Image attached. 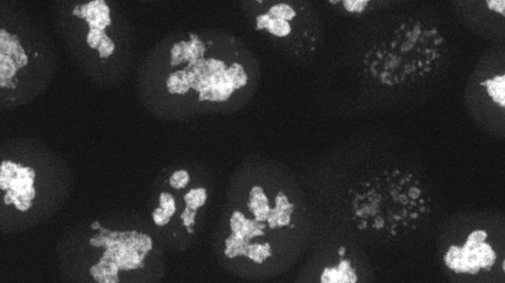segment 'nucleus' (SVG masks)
<instances>
[{
	"label": "nucleus",
	"instance_id": "1",
	"mask_svg": "<svg viewBox=\"0 0 505 283\" xmlns=\"http://www.w3.org/2000/svg\"><path fill=\"white\" fill-rule=\"evenodd\" d=\"M445 47L446 41L435 26L421 20L407 21L373 47L364 64L378 82L404 85L433 72L441 63Z\"/></svg>",
	"mask_w": 505,
	"mask_h": 283
},
{
	"label": "nucleus",
	"instance_id": "2",
	"mask_svg": "<svg viewBox=\"0 0 505 283\" xmlns=\"http://www.w3.org/2000/svg\"><path fill=\"white\" fill-rule=\"evenodd\" d=\"M248 80L243 64L227 65L224 60L203 57L186 69L170 74L167 87L172 94H185L194 89L199 92L200 101L223 102L245 87Z\"/></svg>",
	"mask_w": 505,
	"mask_h": 283
},
{
	"label": "nucleus",
	"instance_id": "3",
	"mask_svg": "<svg viewBox=\"0 0 505 283\" xmlns=\"http://www.w3.org/2000/svg\"><path fill=\"white\" fill-rule=\"evenodd\" d=\"M99 234L90 239L96 248H105L99 262L92 266L90 274L96 282L117 283L121 271L138 269L153 249V240L136 231H112L101 227Z\"/></svg>",
	"mask_w": 505,
	"mask_h": 283
},
{
	"label": "nucleus",
	"instance_id": "4",
	"mask_svg": "<svg viewBox=\"0 0 505 283\" xmlns=\"http://www.w3.org/2000/svg\"><path fill=\"white\" fill-rule=\"evenodd\" d=\"M36 172L30 167L12 161H3L0 167V189L4 193L3 203L13 205L20 212L32 208L37 192Z\"/></svg>",
	"mask_w": 505,
	"mask_h": 283
},
{
	"label": "nucleus",
	"instance_id": "5",
	"mask_svg": "<svg viewBox=\"0 0 505 283\" xmlns=\"http://www.w3.org/2000/svg\"><path fill=\"white\" fill-rule=\"evenodd\" d=\"M487 234L483 231L471 233L463 247H450L445 255V264L456 273L476 274L482 269H490L497 255L485 242Z\"/></svg>",
	"mask_w": 505,
	"mask_h": 283
},
{
	"label": "nucleus",
	"instance_id": "6",
	"mask_svg": "<svg viewBox=\"0 0 505 283\" xmlns=\"http://www.w3.org/2000/svg\"><path fill=\"white\" fill-rule=\"evenodd\" d=\"M73 14L85 20L90 32L87 43L91 48L96 49L100 58H106L115 51V45L105 34V29L112 23L110 9L105 1L96 0L74 10Z\"/></svg>",
	"mask_w": 505,
	"mask_h": 283
},
{
	"label": "nucleus",
	"instance_id": "7",
	"mask_svg": "<svg viewBox=\"0 0 505 283\" xmlns=\"http://www.w3.org/2000/svg\"><path fill=\"white\" fill-rule=\"evenodd\" d=\"M28 64V57L19 38L3 29L0 31V86L14 89L13 78L18 70Z\"/></svg>",
	"mask_w": 505,
	"mask_h": 283
},
{
	"label": "nucleus",
	"instance_id": "8",
	"mask_svg": "<svg viewBox=\"0 0 505 283\" xmlns=\"http://www.w3.org/2000/svg\"><path fill=\"white\" fill-rule=\"evenodd\" d=\"M296 10L289 3H278L265 14L258 16L257 30H266L271 35L285 37L291 34V21L297 17Z\"/></svg>",
	"mask_w": 505,
	"mask_h": 283
},
{
	"label": "nucleus",
	"instance_id": "9",
	"mask_svg": "<svg viewBox=\"0 0 505 283\" xmlns=\"http://www.w3.org/2000/svg\"><path fill=\"white\" fill-rule=\"evenodd\" d=\"M189 42L182 41L176 43L172 49V65H177L183 61H188L189 65L197 63L200 58L204 56L206 47L196 35H192Z\"/></svg>",
	"mask_w": 505,
	"mask_h": 283
},
{
	"label": "nucleus",
	"instance_id": "10",
	"mask_svg": "<svg viewBox=\"0 0 505 283\" xmlns=\"http://www.w3.org/2000/svg\"><path fill=\"white\" fill-rule=\"evenodd\" d=\"M230 227L232 234L249 242L255 237L265 236L266 228L264 223L247 219L240 211L233 212Z\"/></svg>",
	"mask_w": 505,
	"mask_h": 283
},
{
	"label": "nucleus",
	"instance_id": "11",
	"mask_svg": "<svg viewBox=\"0 0 505 283\" xmlns=\"http://www.w3.org/2000/svg\"><path fill=\"white\" fill-rule=\"evenodd\" d=\"M276 207L271 210L267 220L271 229L283 227L290 225L291 216L294 210V205L289 203L284 193L280 192L275 199Z\"/></svg>",
	"mask_w": 505,
	"mask_h": 283
},
{
	"label": "nucleus",
	"instance_id": "12",
	"mask_svg": "<svg viewBox=\"0 0 505 283\" xmlns=\"http://www.w3.org/2000/svg\"><path fill=\"white\" fill-rule=\"evenodd\" d=\"M247 205L255 220L262 223L267 221L271 209L267 196L262 187L254 186L251 189Z\"/></svg>",
	"mask_w": 505,
	"mask_h": 283
},
{
	"label": "nucleus",
	"instance_id": "13",
	"mask_svg": "<svg viewBox=\"0 0 505 283\" xmlns=\"http://www.w3.org/2000/svg\"><path fill=\"white\" fill-rule=\"evenodd\" d=\"M322 282H356L358 278L355 271L351 268L350 261L344 260L338 268L325 269L323 271Z\"/></svg>",
	"mask_w": 505,
	"mask_h": 283
},
{
	"label": "nucleus",
	"instance_id": "14",
	"mask_svg": "<svg viewBox=\"0 0 505 283\" xmlns=\"http://www.w3.org/2000/svg\"><path fill=\"white\" fill-rule=\"evenodd\" d=\"M484 87L485 91L492 100L499 106L504 107V74L502 76L495 75L494 77L488 78L481 83Z\"/></svg>",
	"mask_w": 505,
	"mask_h": 283
},
{
	"label": "nucleus",
	"instance_id": "15",
	"mask_svg": "<svg viewBox=\"0 0 505 283\" xmlns=\"http://www.w3.org/2000/svg\"><path fill=\"white\" fill-rule=\"evenodd\" d=\"M249 242L238 237L234 234L226 239L225 254L228 258H235L238 256H246L248 252Z\"/></svg>",
	"mask_w": 505,
	"mask_h": 283
},
{
	"label": "nucleus",
	"instance_id": "16",
	"mask_svg": "<svg viewBox=\"0 0 505 283\" xmlns=\"http://www.w3.org/2000/svg\"><path fill=\"white\" fill-rule=\"evenodd\" d=\"M183 199L187 208L198 211L200 207L205 205L207 201V192L204 188L192 189L184 196Z\"/></svg>",
	"mask_w": 505,
	"mask_h": 283
},
{
	"label": "nucleus",
	"instance_id": "17",
	"mask_svg": "<svg viewBox=\"0 0 505 283\" xmlns=\"http://www.w3.org/2000/svg\"><path fill=\"white\" fill-rule=\"evenodd\" d=\"M271 256V249L269 243L249 244L247 257L257 264H262Z\"/></svg>",
	"mask_w": 505,
	"mask_h": 283
},
{
	"label": "nucleus",
	"instance_id": "18",
	"mask_svg": "<svg viewBox=\"0 0 505 283\" xmlns=\"http://www.w3.org/2000/svg\"><path fill=\"white\" fill-rule=\"evenodd\" d=\"M159 203L161 208L167 212L171 218L175 215L176 205L175 198L173 197L172 194L168 192H162L160 194Z\"/></svg>",
	"mask_w": 505,
	"mask_h": 283
},
{
	"label": "nucleus",
	"instance_id": "19",
	"mask_svg": "<svg viewBox=\"0 0 505 283\" xmlns=\"http://www.w3.org/2000/svg\"><path fill=\"white\" fill-rule=\"evenodd\" d=\"M191 177L186 170H179L174 172L169 179L170 186L176 190L185 188Z\"/></svg>",
	"mask_w": 505,
	"mask_h": 283
},
{
	"label": "nucleus",
	"instance_id": "20",
	"mask_svg": "<svg viewBox=\"0 0 505 283\" xmlns=\"http://www.w3.org/2000/svg\"><path fill=\"white\" fill-rule=\"evenodd\" d=\"M198 211L189 209L186 207V209L184 210L181 216V218L183 220V225L187 227L188 233L192 234L194 232L192 229V226L195 224V217H196Z\"/></svg>",
	"mask_w": 505,
	"mask_h": 283
},
{
	"label": "nucleus",
	"instance_id": "21",
	"mask_svg": "<svg viewBox=\"0 0 505 283\" xmlns=\"http://www.w3.org/2000/svg\"><path fill=\"white\" fill-rule=\"evenodd\" d=\"M153 219L157 226L164 227L170 222L171 217L159 207L154 211Z\"/></svg>",
	"mask_w": 505,
	"mask_h": 283
},
{
	"label": "nucleus",
	"instance_id": "22",
	"mask_svg": "<svg viewBox=\"0 0 505 283\" xmlns=\"http://www.w3.org/2000/svg\"><path fill=\"white\" fill-rule=\"evenodd\" d=\"M344 7L350 12H361L366 8L368 1H345Z\"/></svg>",
	"mask_w": 505,
	"mask_h": 283
},
{
	"label": "nucleus",
	"instance_id": "23",
	"mask_svg": "<svg viewBox=\"0 0 505 283\" xmlns=\"http://www.w3.org/2000/svg\"><path fill=\"white\" fill-rule=\"evenodd\" d=\"M90 227L92 229L99 230V228L101 227V225L99 221H95L93 223V224L91 225Z\"/></svg>",
	"mask_w": 505,
	"mask_h": 283
}]
</instances>
